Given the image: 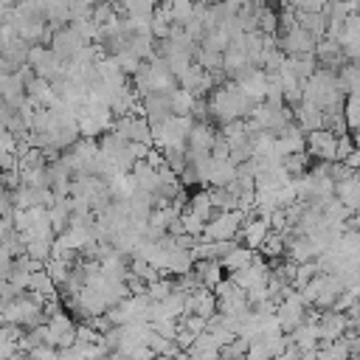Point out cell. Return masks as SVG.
<instances>
[{
  "label": "cell",
  "mask_w": 360,
  "mask_h": 360,
  "mask_svg": "<svg viewBox=\"0 0 360 360\" xmlns=\"http://www.w3.org/2000/svg\"><path fill=\"white\" fill-rule=\"evenodd\" d=\"M22 253H25V256H31L34 262L45 264V259L51 256V242H45V239H28V242H25V248H22Z\"/></svg>",
  "instance_id": "18"
},
{
  "label": "cell",
  "mask_w": 360,
  "mask_h": 360,
  "mask_svg": "<svg viewBox=\"0 0 360 360\" xmlns=\"http://www.w3.org/2000/svg\"><path fill=\"white\" fill-rule=\"evenodd\" d=\"M340 163H346L349 169H354V172H357V166H360V152H357V149H352V152H349V155H346Z\"/></svg>",
  "instance_id": "22"
},
{
  "label": "cell",
  "mask_w": 360,
  "mask_h": 360,
  "mask_svg": "<svg viewBox=\"0 0 360 360\" xmlns=\"http://www.w3.org/2000/svg\"><path fill=\"white\" fill-rule=\"evenodd\" d=\"M186 208H188L191 214H197L200 219H208V217L214 214L211 200H208V191H197V194H191V197H188V202H186Z\"/></svg>",
  "instance_id": "17"
},
{
  "label": "cell",
  "mask_w": 360,
  "mask_h": 360,
  "mask_svg": "<svg viewBox=\"0 0 360 360\" xmlns=\"http://www.w3.org/2000/svg\"><path fill=\"white\" fill-rule=\"evenodd\" d=\"M96 76H98L104 84H110V87L127 84V73L118 68V62H115L112 56H98V59H96Z\"/></svg>",
  "instance_id": "10"
},
{
  "label": "cell",
  "mask_w": 360,
  "mask_h": 360,
  "mask_svg": "<svg viewBox=\"0 0 360 360\" xmlns=\"http://www.w3.org/2000/svg\"><path fill=\"white\" fill-rule=\"evenodd\" d=\"M267 231H270L267 219H262V217H248V219L239 225L236 236H239V239H245V245H248L250 250H256V248L262 245V239L267 236Z\"/></svg>",
  "instance_id": "7"
},
{
  "label": "cell",
  "mask_w": 360,
  "mask_h": 360,
  "mask_svg": "<svg viewBox=\"0 0 360 360\" xmlns=\"http://www.w3.org/2000/svg\"><path fill=\"white\" fill-rule=\"evenodd\" d=\"M191 264H194V256H191L188 248H177V245L169 248V253H166V276H180V273L191 270Z\"/></svg>",
  "instance_id": "12"
},
{
  "label": "cell",
  "mask_w": 360,
  "mask_h": 360,
  "mask_svg": "<svg viewBox=\"0 0 360 360\" xmlns=\"http://www.w3.org/2000/svg\"><path fill=\"white\" fill-rule=\"evenodd\" d=\"M264 259H270V262H276V259H281L284 256V233H278V231H267V236L262 239V245L256 248Z\"/></svg>",
  "instance_id": "14"
},
{
  "label": "cell",
  "mask_w": 360,
  "mask_h": 360,
  "mask_svg": "<svg viewBox=\"0 0 360 360\" xmlns=\"http://www.w3.org/2000/svg\"><path fill=\"white\" fill-rule=\"evenodd\" d=\"M180 225H183V231H186V233L202 236V225H205V219H200L197 214H191L188 208H183V211H180Z\"/></svg>",
  "instance_id": "20"
},
{
  "label": "cell",
  "mask_w": 360,
  "mask_h": 360,
  "mask_svg": "<svg viewBox=\"0 0 360 360\" xmlns=\"http://www.w3.org/2000/svg\"><path fill=\"white\" fill-rule=\"evenodd\" d=\"M194 98H197V96H191L186 87H180V84H177V87L169 93V107H172V112H174V115H188V112H191Z\"/></svg>",
  "instance_id": "16"
},
{
  "label": "cell",
  "mask_w": 360,
  "mask_h": 360,
  "mask_svg": "<svg viewBox=\"0 0 360 360\" xmlns=\"http://www.w3.org/2000/svg\"><path fill=\"white\" fill-rule=\"evenodd\" d=\"M110 129H115L124 141H129V143H152V127H149V121L141 115V112H127V115H118V118H112V124H110Z\"/></svg>",
  "instance_id": "1"
},
{
  "label": "cell",
  "mask_w": 360,
  "mask_h": 360,
  "mask_svg": "<svg viewBox=\"0 0 360 360\" xmlns=\"http://www.w3.org/2000/svg\"><path fill=\"white\" fill-rule=\"evenodd\" d=\"M335 197H338L349 211L357 214V202H360V180H357V172H352L349 177H343V180L335 183Z\"/></svg>",
  "instance_id": "9"
},
{
  "label": "cell",
  "mask_w": 360,
  "mask_h": 360,
  "mask_svg": "<svg viewBox=\"0 0 360 360\" xmlns=\"http://www.w3.org/2000/svg\"><path fill=\"white\" fill-rule=\"evenodd\" d=\"M48 45H51V51L59 56V59H70L82 45H84V39L79 37V31L73 28V25H59V28H53L51 31V39H48Z\"/></svg>",
  "instance_id": "4"
},
{
  "label": "cell",
  "mask_w": 360,
  "mask_h": 360,
  "mask_svg": "<svg viewBox=\"0 0 360 360\" xmlns=\"http://www.w3.org/2000/svg\"><path fill=\"white\" fill-rule=\"evenodd\" d=\"M245 222V217L231 208V211H217L205 219L202 225V239H236V231L239 225Z\"/></svg>",
  "instance_id": "2"
},
{
  "label": "cell",
  "mask_w": 360,
  "mask_h": 360,
  "mask_svg": "<svg viewBox=\"0 0 360 360\" xmlns=\"http://www.w3.org/2000/svg\"><path fill=\"white\" fill-rule=\"evenodd\" d=\"M25 96H28L37 107H48V104L56 98L53 84H51L48 79H42V76H34L31 82H25Z\"/></svg>",
  "instance_id": "11"
},
{
  "label": "cell",
  "mask_w": 360,
  "mask_h": 360,
  "mask_svg": "<svg viewBox=\"0 0 360 360\" xmlns=\"http://www.w3.org/2000/svg\"><path fill=\"white\" fill-rule=\"evenodd\" d=\"M284 259L290 262H307V259H315V248L309 242L307 233H284Z\"/></svg>",
  "instance_id": "6"
},
{
  "label": "cell",
  "mask_w": 360,
  "mask_h": 360,
  "mask_svg": "<svg viewBox=\"0 0 360 360\" xmlns=\"http://www.w3.org/2000/svg\"><path fill=\"white\" fill-rule=\"evenodd\" d=\"M276 42H278V48H281L287 56L312 53V48H315V37H312L309 31H304V28H292V31H287V34H278Z\"/></svg>",
  "instance_id": "5"
},
{
  "label": "cell",
  "mask_w": 360,
  "mask_h": 360,
  "mask_svg": "<svg viewBox=\"0 0 360 360\" xmlns=\"http://www.w3.org/2000/svg\"><path fill=\"white\" fill-rule=\"evenodd\" d=\"M28 290H31L34 295H39V298H56V295H59V290H56V284L51 281V276L45 273V267L31 270V276H28Z\"/></svg>",
  "instance_id": "13"
},
{
  "label": "cell",
  "mask_w": 360,
  "mask_h": 360,
  "mask_svg": "<svg viewBox=\"0 0 360 360\" xmlns=\"http://www.w3.org/2000/svg\"><path fill=\"white\" fill-rule=\"evenodd\" d=\"M335 138L338 135L329 132L326 127L309 129V132H304V149L315 160H335Z\"/></svg>",
  "instance_id": "3"
},
{
  "label": "cell",
  "mask_w": 360,
  "mask_h": 360,
  "mask_svg": "<svg viewBox=\"0 0 360 360\" xmlns=\"http://www.w3.org/2000/svg\"><path fill=\"white\" fill-rule=\"evenodd\" d=\"M222 3H225V6H231V8H233V11H236V8H239V6H242V3H245V0H222Z\"/></svg>",
  "instance_id": "23"
},
{
  "label": "cell",
  "mask_w": 360,
  "mask_h": 360,
  "mask_svg": "<svg viewBox=\"0 0 360 360\" xmlns=\"http://www.w3.org/2000/svg\"><path fill=\"white\" fill-rule=\"evenodd\" d=\"M112 59L118 62V68L127 73V76H132L135 70H138V65H141V59L132 53V51H127V48H121V51H115L112 53Z\"/></svg>",
  "instance_id": "19"
},
{
  "label": "cell",
  "mask_w": 360,
  "mask_h": 360,
  "mask_svg": "<svg viewBox=\"0 0 360 360\" xmlns=\"http://www.w3.org/2000/svg\"><path fill=\"white\" fill-rule=\"evenodd\" d=\"M281 3H284V6H295V0H281Z\"/></svg>",
  "instance_id": "24"
},
{
  "label": "cell",
  "mask_w": 360,
  "mask_h": 360,
  "mask_svg": "<svg viewBox=\"0 0 360 360\" xmlns=\"http://www.w3.org/2000/svg\"><path fill=\"white\" fill-rule=\"evenodd\" d=\"M292 121H295L304 132L318 129V127L323 124V110L315 107V104H309V101H298V104L292 107Z\"/></svg>",
  "instance_id": "8"
},
{
  "label": "cell",
  "mask_w": 360,
  "mask_h": 360,
  "mask_svg": "<svg viewBox=\"0 0 360 360\" xmlns=\"http://www.w3.org/2000/svg\"><path fill=\"white\" fill-rule=\"evenodd\" d=\"M25 354H28V357H45V360H53V357H59V349L51 346V343H34Z\"/></svg>",
  "instance_id": "21"
},
{
  "label": "cell",
  "mask_w": 360,
  "mask_h": 360,
  "mask_svg": "<svg viewBox=\"0 0 360 360\" xmlns=\"http://www.w3.org/2000/svg\"><path fill=\"white\" fill-rule=\"evenodd\" d=\"M208 200H211V208L214 211H231V208H236V194L228 186H211L208 188Z\"/></svg>",
  "instance_id": "15"
}]
</instances>
